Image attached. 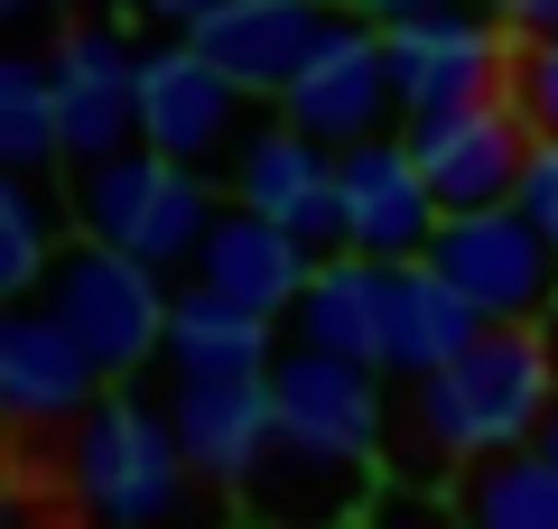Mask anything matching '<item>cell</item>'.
<instances>
[{
  "mask_svg": "<svg viewBox=\"0 0 558 529\" xmlns=\"http://www.w3.org/2000/svg\"><path fill=\"white\" fill-rule=\"evenodd\" d=\"M494 20L512 38H558V0H494Z\"/></svg>",
  "mask_w": 558,
  "mask_h": 529,
  "instance_id": "cell-27",
  "label": "cell"
},
{
  "mask_svg": "<svg viewBox=\"0 0 558 529\" xmlns=\"http://www.w3.org/2000/svg\"><path fill=\"white\" fill-rule=\"evenodd\" d=\"M233 492H242V520L252 529H344L373 502V473H363V455H326V446H299V436H270V455Z\"/></svg>",
  "mask_w": 558,
  "mask_h": 529,
  "instance_id": "cell-15",
  "label": "cell"
},
{
  "mask_svg": "<svg viewBox=\"0 0 558 529\" xmlns=\"http://www.w3.org/2000/svg\"><path fill=\"white\" fill-rule=\"evenodd\" d=\"M307 279H317V260L279 233L270 214H252V205H223L205 251H196V288H215L242 316H289L307 297Z\"/></svg>",
  "mask_w": 558,
  "mask_h": 529,
  "instance_id": "cell-17",
  "label": "cell"
},
{
  "mask_svg": "<svg viewBox=\"0 0 558 529\" xmlns=\"http://www.w3.org/2000/svg\"><path fill=\"white\" fill-rule=\"evenodd\" d=\"M521 214L549 233V251H558V139H539L531 149V168H521Z\"/></svg>",
  "mask_w": 558,
  "mask_h": 529,
  "instance_id": "cell-26",
  "label": "cell"
},
{
  "mask_svg": "<svg viewBox=\"0 0 558 529\" xmlns=\"http://www.w3.org/2000/svg\"><path fill=\"white\" fill-rule=\"evenodd\" d=\"M457 520L465 529H558V465L539 446L465 465L457 473Z\"/></svg>",
  "mask_w": 558,
  "mask_h": 529,
  "instance_id": "cell-21",
  "label": "cell"
},
{
  "mask_svg": "<svg viewBox=\"0 0 558 529\" xmlns=\"http://www.w3.org/2000/svg\"><path fill=\"white\" fill-rule=\"evenodd\" d=\"M326 176H336V158H326L299 121H279V131H252V139L233 149V205H252V214L279 223L299 196H317Z\"/></svg>",
  "mask_w": 558,
  "mask_h": 529,
  "instance_id": "cell-22",
  "label": "cell"
},
{
  "mask_svg": "<svg viewBox=\"0 0 558 529\" xmlns=\"http://www.w3.org/2000/svg\"><path fill=\"white\" fill-rule=\"evenodd\" d=\"M270 399H279V436L299 446H326V455H363L391 436V409H381V372L373 362H344V353H317V344H289L270 362Z\"/></svg>",
  "mask_w": 558,
  "mask_h": 529,
  "instance_id": "cell-10",
  "label": "cell"
},
{
  "mask_svg": "<svg viewBox=\"0 0 558 529\" xmlns=\"http://www.w3.org/2000/svg\"><path fill=\"white\" fill-rule=\"evenodd\" d=\"M475 334H484V316L465 307L428 260H381V334H373V362H381V372L428 381V372H447Z\"/></svg>",
  "mask_w": 558,
  "mask_h": 529,
  "instance_id": "cell-16",
  "label": "cell"
},
{
  "mask_svg": "<svg viewBox=\"0 0 558 529\" xmlns=\"http://www.w3.org/2000/svg\"><path fill=\"white\" fill-rule=\"evenodd\" d=\"M354 20H410V10H438V0H344Z\"/></svg>",
  "mask_w": 558,
  "mask_h": 529,
  "instance_id": "cell-29",
  "label": "cell"
},
{
  "mask_svg": "<svg viewBox=\"0 0 558 529\" xmlns=\"http://www.w3.org/2000/svg\"><path fill=\"white\" fill-rule=\"evenodd\" d=\"M549 399H558V344L539 325H484L447 372L410 381L400 436H381L391 446V473L400 483H457L484 455L531 446Z\"/></svg>",
  "mask_w": 558,
  "mask_h": 529,
  "instance_id": "cell-1",
  "label": "cell"
},
{
  "mask_svg": "<svg viewBox=\"0 0 558 529\" xmlns=\"http://www.w3.org/2000/svg\"><path fill=\"white\" fill-rule=\"evenodd\" d=\"M428 270L484 316V325H558V251L521 205L447 214L428 242Z\"/></svg>",
  "mask_w": 558,
  "mask_h": 529,
  "instance_id": "cell-5",
  "label": "cell"
},
{
  "mask_svg": "<svg viewBox=\"0 0 558 529\" xmlns=\"http://www.w3.org/2000/svg\"><path fill=\"white\" fill-rule=\"evenodd\" d=\"M502 102L531 121V139H558V38H512V75Z\"/></svg>",
  "mask_w": 558,
  "mask_h": 529,
  "instance_id": "cell-25",
  "label": "cell"
},
{
  "mask_svg": "<svg viewBox=\"0 0 558 529\" xmlns=\"http://www.w3.org/2000/svg\"><path fill=\"white\" fill-rule=\"evenodd\" d=\"M38 307L94 353L102 381H121V372H140L149 353H168V307H178V297L159 288V270H140L112 242H65V251L47 260V279H38Z\"/></svg>",
  "mask_w": 558,
  "mask_h": 529,
  "instance_id": "cell-3",
  "label": "cell"
},
{
  "mask_svg": "<svg viewBox=\"0 0 558 529\" xmlns=\"http://www.w3.org/2000/svg\"><path fill=\"white\" fill-rule=\"evenodd\" d=\"M549 344H558V325H549Z\"/></svg>",
  "mask_w": 558,
  "mask_h": 529,
  "instance_id": "cell-34",
  "label": "cell"
},
{
  "mask_svg": "<svg viewBox=\"0 0 558 529\" xmlns=\"http://www.w3.org/2000/svg\"><path fill=\"white\" fill-rule=\"evenodd\" d=\"M140 149H159L168 168H205V158L242 149V84L196 38L140 57Z\"/></svg>",
  "mask_w": 558,
  "mask_h": 529,
  "instance_id": "cell-9",
  "label": "cell"
},
{
  "mask_svg": "<svg viewBox=\"0 0 558 529\" xmlns=\"http://www.w3.org/2000/svg\"><path fill=\"white\" fill-rule=\"evenodd\" d=\"M289 316H299V344L344 353V362H373V334H381V260H363V251L326 260ZM373 372H381V362H373Z\"/></svg>",
  "mask_w": 558,
  "mask_h": 529,
  "instance_id": "cell-20",
  "label": "cell"
},
{
  "mask_svg": "<svg viewBox=\"0 0 558 529\" xmlns=\"http://www.w3.org/2000/svg\"><path fill=\"white\" fill-rule=\"evenodd\" d=\"M140 10H149V20H178V28H196V20H215L223 0H140Z\"/></svg>",
  "mask_w": 558,
  "mask_h": 529,
  "instance_id": "cell-28",
  "label": "cell"
},
{
  "mask_svg": "<svg viewBox=\"0 0 558 529\" xmlns=\"http://www.w3.org/2000/svg\"><path fill=\"white\" fill-rule=\"evenodd\" d=\"M400 112L391 57H381L373 28H344L317 65H307L289 94H279V121H299L317 149H354V139H381V121Z\"/></svg>",
  "mask_w": 558,
  "mask_h": 529,
  "instance_id": "cell-13",
  "label": "cell"
},
{
  "mask_svg": "<svg viewBox=\"0 0 558 529\" xmlns=\"http://www.w3.org/2000/svg\"><path fill=\"white\" fill-rule=\"evenodd\" d=\"M47 75H57V102H65V158L75 168L140 149V57L112 28H65Z\"/></svg>",
  "mask_w": 558,
  "mask_h": 529,
  "instance_id": "cell-12",
  "label": "cell"
},
{
  "mask_svg": "<svg viewBox=\"0 0 558 529\" xmlns=\"http://www.w3.org/2000/svg\"><path fill=\"white\" fill-rule=\"evenodd\" d=\"M336 196H344V223H354L363 260H428V242L447 223V205L428 196L410 139H391V131L336 149Z\"/></svg>",
  "mask_w": 558,
  "mask_h": 529,
  "instance_id": "cell-11",
  "label": "cell"
},
{
  "mask_svg": "<svg viewBox=\"0 0 558 529\" xmlns=\"http://www.w3.org/2000/svg\"><path fill=\"white\" fill-rule=\"evenodd\" d=\"M168 428H178L186 465L215 473V483H242V473L270 455L279 436V399H270V372L260 381H168Z\"/></svg>",
  "mask_w": 558,
  "mask_h": 529,
  "instance_id": "cell-18",
  "label": "cell"
},
{
  "mask_svg": "<svg viewBox=\"0 0 558 529\" xmlns=\"http://www.w3.org/2000/svg\"><path fill=\"white\" fill-rule=\"evenodd\" d=\"M65 10H94V0H65Z\"/></svg>",
  "mask_w": 558,
  "mask_h": 529,
  "instance_id": "cell-32",
  "label": "cell"
},
{
  "mask_svg": "<svg viewBox=\"0 0 558 529\" xmlns=\"http://www.w3.org/2000/svg\"><path fill=\"white\" fill-rule=\"evenodd\" d=\"M400 139H410L418 176H428V196L447 205V214H494V205H521V168H531V121L512 112V102H457V112H418L400 121Z\"/></svg>",
  "mask_w": 558,
  "mask_h": 529,
  "instance_id": "cell-6",
  "label": "cell"
},
{
  "mask_svg": "<svg viewBox=\"0 0 558 529\" xmlns=\"http://www.w3.org/2000/svg\"><path fill=\"white\" fill-rule=\"evenodd\" d=\"M0 409L28 418V428H57V418H94L102 409L94 353H84L47 307H10L0 316Z\"/></svg>",
  "mask_w": 558,
  "mask_h": 529,
  "instance_id": "cell-14",
  "label": "cell"
},
{
  "mask_svg": "<svg viewBox=\"0 0 558 529\" xmlns=\"http://www.w3.org/2000/svg\"><path fill=\"white\" fill-rule=\"evenodd\" d=\"M381 57H391V84H400V121L457 112V102H494L502 75H512L502 20H475V10H457V0L391 20L381 28Z\"/></svg>",
  "mask_w": 558,
  "mask_h": 529,
  "instance_id": "cell-7",
  "label": "cell"
},
{
  "mask_svg": "<svg viewBox=\"0 0 558 529\" xmlns=\"http://www.w3.org/2000/svg\"><path fill=\"white\" fill-rule=\"evenodd\" d=\"M0 158L20 176H38L47 158H65V102H57V75L38 57L0 65Z\"/></svg>",
  "mask_w": 558,
  "mask_h": 529,
  "instance_id": "cell-23",
  "label": "cell"
},
{
  "mask_svg": "<svg viewBox=\"0 0 558 529\" xmlns=\"http://www.w3.org/2000/svg\"><path fill=\"white\" fill-rule=\"evenodd\" d=\"M344 28H354L344 0H223L215 20H196L186 38H196L205 57L242 84V94H270V102H279L307 65L326 57V47L344 38Z\"/></svg>",
  "mask_w": 558,
  "mask_h": 529,
  "instance_id": "cell-8",
  "label": "cell"
},
{
  "mask_svg": "<svg viewBox=\"0 0 558 529\" xmlns=\"http://www.w3.org/2000/svg\"><path fill=\"white\" fill-rule=\"evenodd\" d=\"M531 446H539V455L558 465V399H549V418H539V436H531Z\"/></svg>",
  "mask_w": 558,
  "mask_h": 529,
  "instance_id": "cell-30",
  "label": "cell"
},
{
  "mask_svg": "<svg viewBox=\"0 0 558 529\" xmlns=\"http://www.w3.org/2000/svg\"><path fill=\"white\" fill-rule=\"evenodd\" d=\"M438 529H465V520H438Z\"/></svg>",
  "mask_w": 558,
  "mask_h": 529,
  "instance_id": "cell-33",
  "label": "cell"
},
{
  "mask_svg": "<svg viewBox=\"0 0 558 529\" xmlns=\"http://www.w3.org/2000/svg\"><path fill=\"white\" fill-rule=\"evenodd\" d=\"M186 446L168 428V409L131 391H102V409L75 428V492L112 529H178L186 520Z\"/></svg>",
  "mask_w": 558,
  "mask_h": 529,
  "instance_id": "cell-4",
  "label": "cell"
},
{
  "mask_svg": "<svg viewBox=\"0 0 558 529\" xmlns=\"http://www.w3.org/2000/svg\"><path fill=\"white\" fill-rule=\"evenodd\" d=\"M75 214H84V242H112L140 270L168 279V270H196V251H205V233H215L223 205L205 196L196 168H168L159 149H121V158H102V168H84Z\"/></svg>",
  "mask_w": 558,
  "mask_h": 529,
  "instance_id": "cell-2",
  "label": "cell"
},
{
  "mask_svg": "<svg viewBox=\"0 0 558 529\" xmlns=\"http://www.w3.org/2000/svg\"><path fill=\"white\" fill-rule=\"evenodd\" d=\"M47 205L28 176H0V288H38L47 279Z\"/></svg>",
  "mask_w": 558,
  "mask_h": 529,
  "instance_id": "cell-24",
  "label": "cell"
},
{
  "mask_svg": "<svg viewBox=\"0 0 558 529\" xmlns=\"http://www.w3.org/2000/svg\"><path fill=\"white\" fill-rule=\"evenodd\" d=\"M0 10H28V0H0Z\"/></svg>",
  "mask_w": 558,
  "mask_h": 529,
  "instance_id": "cell-31",
  "label": "cell"
},
{
  "mask_svg": "<svg viewBox=\"0 0 558 529\" xmlns=\"http://www.w3.org/2000/svg\"><path fill=\"white\" fill-rule=\"evenodd\" d=\"M279 353H270V316H242L223 307L215 288L186 279L178 307H168V372L178 381H260Z\"/></svg>",
  "mask_w": 558,
  "mask_h": 529,
  "instance_id": "cell-19",
  "label": "cell"
}]
</instances>
